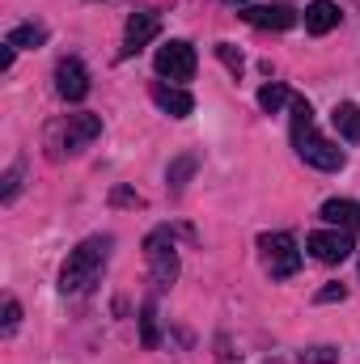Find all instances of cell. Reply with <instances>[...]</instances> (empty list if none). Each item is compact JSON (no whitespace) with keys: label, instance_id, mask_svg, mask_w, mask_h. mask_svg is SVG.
Instances as JSON below:
<instances>
[{"label":"cell","instance_id":"1","mask_svg":"<svg viewBox=\"0 0 360 364\" xmlns=\"http://www.w3.org/2000/svg\"><path fill=\"white\" fill-rule=\"evenodd\" d=\"M292 149H297V157H301L305 166H314V170H327V174L344 170V149H335V144L314 127V110H309L305 97H292Z\"/></svg>","mask_w":360,"mask_h":364},{"label":"cell","instance_id":"2","mask_svg":"<svg viewBox=\"0 0 360 364\" xmlns=\"http://www.w3.org/2000/svg\"><path fill=\"white\" fill-rule=\"evenodd\" d=\"M106 259H110V237H85V242L68 255V263H64V272H60V292H64V296L90 292L93 284H97V275H102V267H106Z\"/></svg>","mask_w":360,"mask_h":364},{"label":"cell","instance_id":"3","mask_svg":"<svg viewBox=\"0 0 360 364\" xmlns=\"http://www.w3.org/2000/svg\"><path fill=\"white\" fill-rule=\"evenodd\" d=\"M144 259H149V272L157 288H170L179 279V250H174V237L170 229H153L144 237Z\"/></svg>","mask_w":360,"mask_h":364},{"label":"cell","instance_id":"4","mask_svg":"<svg viewBox=\"0 0 360 364\" xmlns=\"http://www.w3.org/2000/svg\"><path fill=\"white\" fill-rule=\"evenodd\" d=\"M259 250H263V263H268L271 279H288V275L301 272V250H297L292 233H263Z\"/></svg>","mask_w":360,"mask_h":364},{"label":"cell","instance_id":"5","mask_svg":"<svg viewBox=\"0 0 360 364\" xmlns=\"http://www.w3.org/2000/svg\"><path fill=\"white\" fill-rule=\"evenodd\" d=\"M157 77L162 81H174V85H182V81H191L195 77V47L186 43V38H170L166 47H157Z\"/></svg>","mask_w":360,"mask_h":364},{"label":"cell","instance_id":"6","mask_svg":"<svg viewBox=\"0 0 360 364\" xmlns=\"http://www.w3.org/2000/svg\"><path fill=\"white\" fill-rule=\"evenodd\" d=\"M305 246L318 263H344L352 255V233L348 229H318L305 237Z\"/></svg>","mask_w":360,"mask_h":364},{"label":"cell","instance_id":"7","mask_svg":"<svg viewBox=\"0 0 360 364\" xmlns=\"http://www.w3.org/2000/svg\"><path fill=\"white\" fill-rule=\"evenodd\" d=\"M157 34H162V17H157V13H149V9H144V13H132V17H127V30H123V55H136V51L149 47Z\"/></svg>","mask_w":360,"mask_h":364},{"label":"cell","instance_id":"8","mask_svg":"<svg viewBox=\"0 0 360 364\" xmlns=\"http://www.w3.org/2000/svg\"><path fill=\"white\" fill-rule=\"evenodd\" d=\"M55 93L64 102H81L90 93V73H85L81 60H60L55 64Z\"/></svg>","mask_w":360,"mask_h":364},{"label":"cell","instance_id":"9","mask_svg":"<svg viewBox=\"0 0 360 364\" xmlns=\"http://www.w3.org/2000/svg\"><path fill=\"white\" fill-rule=\"evenodd\" d=\"M242 21H250L255 30H288V26H297V13L288 4H246Z\"/></svg>","mask_w":360,"mask_h":364},{"label":"cell","instance_id":"10","mask_svg":"<svg viewBox=\"0 0 360 364\" xmlns=\"http://www.w3.org/2000/svg\"><path fill=\"white\" fill-rule=\"evenodd\" d=\"M102 136V119L97 114H68V123H64V149L68 153H81L85 144H93Z\"/></svg>","mask_w":360,"mask_h":364},{"label":"cell","instance_id":"11","mask_svg":"<svg viewBox=\"0 0 360 364\" xmlns=\"http://www.w3.org/2000/svg\"><path fill=\"white\" fill-rule=\"evenodd\" d=\"M149 97H153L166 114H174V119H186V114L195 110V97L182 90V85H174V81H153Z\"/></svg>","mask_w":360,"mask_h":364},{"label":"cell","instance_id":"12","mask_svg":"<svg viewBox=\"0 0 360 364\" xmlns=\"http://www.w3.org/2000/svg\"><path fill=\"white\" fill-rule=\"evenodd\" d=\"M339 21H344V9H339L335 0H314V4L305 9V30H309V34H331Z\"/></svg>","mask_w":360,"mask_h":364},{"label":"cell","instance_id":"13","mask_svg":"<svg viewBox=\"0 0 360 364\" xmlns=\"http://www.w3.org/2000/svg\"><path fill=\"white\" fill-rule=\"evenodd\" d=\"M322 220H327L331 229L356 233L360 229V203L356 199H327V203H322Z\"/></svg>","mask_w":360,"mask_h":364},{"label":"cell","instance_id":"14","mask_svg":"<svg viewBox=\"0 0 360 364\" xmlns=\"http://www.w3.org/2000/svg\"><path fill=\"white\" fill-rule=\"evenodd\" d=\"M331 123H335V132H339L348 144H360V106L356 102H335Z\"/></svg>","mask_w":360,"mask_h":364},{"label":"cell","instance_id":"15","mask_svg":"<svg viewBox=\"0 0 360 364\" xmlns=\"http://www.w3.org/2000/svg\"><path fill=\"white\" fill-rule=\"evenodd\" d=\"M43 38H47V30H43V26H34V21H26V26H13V30H9V38H4V43H9V47H17V51H21V47H38V43H43Z\"/></svg>","mask_w":360,"mask_h":364},{"label":"cell","instance_id":"16","mask_svg":"<svg viewBox=\"0 0 360 364\" xmlns=\"http://www.w3.org/2000/svg\"><path fill=\"white\" fill-rule=\"evenodd\" d=\"M259 106H263L268 114H275V110H284V106H292V93L284 90L280 81H268V85L259 90Z\"/></svg>","mask_w":360,"mask_h":364},{"label":"cell","instance_id":"17","mask_svg":"<svg viewBox=\"0 0 360 364\" xmlns=\"http://www.w3.org/2000/svg\"><path fill=\"white\" fill-rule=\"evenodd\" d=\"M195 166H199V157H195V153H182L179 161L170 166V174H166V178H170V186H174V191H182V186H186V178L195 174Z\"/></svg>","mask_w":360,"mask_h":364},{"label":"cell","instance_id":"18","mask_svg":"<svg viewBox=\"0 0 360 364\" xmlns=\"http://www.w3.org/2000/svg\"><path fill=\"white\" fill-rule=\"evenodd\" d=\"M140 331H144V348H157V305L144 301L140 309Z\"/></svg>","mask_w":360,"mask_h":364},{"label":"cell","instance_id":"19","mask_svg":"<svg viewBox=\"0 0 360 364\" xmlns=\"http://www.w3.org/2000/svg\"><path fill=\"white\" fill-rule=\"evenodd\" d=\"M17 186H21V161H17V166H9L4 186H0V199H4V203H13V199H17Z\"/></svg>","mask_w":360,"mask_h":364},{"label":"cell","instance_id":"20","mask_svg":"<svg viewBox=\"0 0 360 364\" xmlns=\"http://www.w3.org/2000/svg\"><path fill=\"white\" fill-rule=\"evenodd\" d=\"M216 55L225 60L229 73H242V51H233V43H216Z\"/></svg>","mask_w":360,"mask_h":364},{"label":"cell","instance_id":"21","mask_svg":"<svg viewBox=\"0 0 360 364\" xmlns=\"http://www.w3.org/2000/svg\"><path fill=\"white\" fill-rule=\"evenodd\" d=\"M17 322H21V305L9 296V301H4V335H13V331H17Z\"/></svg>","mask_w":360,"mask_h":364},{"label":"cell","instance_id":"22","mask_svg":"<svg viewBox=\"0 0 360 364\" xmlns=\"http://www.w3.org/2000/svg\"><path fill=\"white\" fill-rule=\"evenodd\" d=\"M344 296H348V288H344V284H327L314 301H318V305H331V301H344Z\"/></svg>","mask_w":360,"mask_h":364},{"label":"cell","instance_id":"23","mask_svg":"<svg viewBox=\"0 0 360 364\" xmlns=\"http://www.w3.org/2000/svg\"><path fill=\"white\" fill-rule=\"evenodd\" d=\"M309 360H314V364H331V360H335V348H314V352H309Z\"/></svg>","mask_w":360,"mask_h":364},{"label":"cell","instance_id":"24","mask_svg":"<svg viewBox=\"0 0 360 364\" xmlns=\"http://www.w3.org/2000/svg\"><path fill=\"white\" fill-rule=\"evenodd\" d=\"M13 55H17V47H9V43H4V55H0V68H13Z\"/></svg>","mask_w":360,"mask_h":364},{"label":"cell","instance_id":"25","mask_svg":"<svg viewBox=\"0 0 360 364\" xmlns=\"http://www.w3.org/2000/svg\"><path fill=\"white\" fill-rule=\"evenodd\" d=\"M225 4H238V9H246V4H250V0H225Z\"/></svg>","mask_w":360,"mask_h":364}]
</instances>
